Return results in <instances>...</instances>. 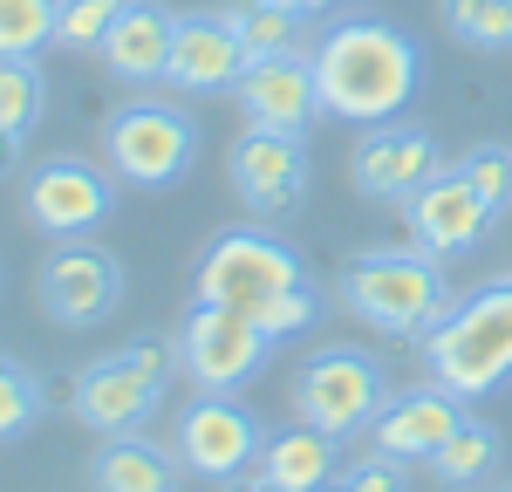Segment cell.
<instances>
[{"instance_id": "6da1fadb", "label": "cell", "mask_w": 512, "mask_h": 492, "mask_svg": "<svg viewBox=\"0 0 512 492\" xmlns=\"http://www.w3.org/2000/svg\"><path fill=\"white\" fill-rule=\"evenodd\" d=\"M424 55L417 41L390 28V21H342L315 41V89H321V117L335 123H396L417 96Z\"/></svg>"}, {"instance_id": "7a4b0ae2", "label": "cell", "mask_w": 512, "mask_h": 492, "mask_svg": "<svg viewBox=\"0 0 512 492\" xmlns=\"http://www.w3.org/2000/svg\"><path fill=\"white\" fill-rule=\"evenodd\" d=\"M335 294H342V308H349L355 322L390 335V342H424L444 322V308H451L444 267L424 246L417 253H403V246L355 253L349 267H342V281H335Z\"/></svg>"}, {"instance_id": "3957f363", "label": "cell", "mask_w": 512, "mask_h": 492, "mask_svg": "<svg viewBox=\"0 0 512 492\" xmlns=\"http://www.w3.org/2000/svg\"><path fill=\"white\" fill-rule=\"evenodd\" d=\"M424 369H431V383L458 390L465 404L506 390L512 383V274L485 281L458 308H444V322L424 335Z\"/></svg>"}, {"instance_id": "277c9868", "label": "cell", "mask_w": 512, "mask_h": 492, "mask_svg": "<svg viewBox=\"0 0 512 492\" xmlns=\"http://www.w3.org/2000/svg\"><path fill=\"white\" fill-rule=\"evenodd\" d=\"M103 158L123 185H144V192H164L178 185L198 158V123L185 103L171 96H130L123 110H110L103 123Z\"/></svg>"}, {"instance_id": "5b68a950", "label": "cell", "mask_w": 512, "mask_h": 492, "mask_svg": "<svg viewBox=\"0 0 512 492\" xmlns=\"http://www.w3.org/2000/svg\"><path fill=\"white\" fill-rule=\"evenodd\" d=\"M287 287H308L301 253L287 240H274L267 226H233V233H219V240L205 246V260H198V274H192V301L253 315V308H267Z\"/></svg>"}, {"instance_id": "8992f818", "label": "cell", "mask_w": 512, "mask_h": 492, "mask_svg": "<svg viewBox=\"0 0 512 492\" xmlns=\"http://www.w3.org/2000/svg\"><path fill=\"white\" fill-rule=\"evenodd\" d=\"M390 410V376L369 349H321L294 369V417L328 438H355Z\"/></svg>"}, {"instance_id": "52a82bcc", "label": "cell", "mask_w": 512, "mask_h": 492, "mask_svg": "<svg viewBox=\"0 0 512 492\" xmlns=\"http://www.w3.org/2000/svg\"><path fill=\"white\" fill-rule=\"evenodd\" d=\"M267 349H274V335L253 315H239V308L192 301V315L178 328V369L192 376L198 390H219V397H239L267 369Z\"/></svg>"}, {"instance_id": "ba28073f", "label": "cell", "mask_w": 512, "mask_h": 492, "mask_svg": "<svg viewBox=\"0 0 512 492\" xmlns=\"http://www.w3.org/2000/svg\"><path fill=\"white\" fill-rule=\"evenodd\" d=\"M35 294H41V308H48V322L96 328L123 308V267H117V253H103L96 240H62L41 260Z\"/></svg>"}, {"instance_id": "9c48e42d", "label": "cell", "mask_w": 512, "mask_h": 492, "mask_svg": "<svg viewBox=\"0 0 512 492\" xmlns=\"http://www.w3.org/2000/svg\"><path fill=\"white\" fill-rule=\"evenodd\" d=\"M21 199H28V226L35 233H48V240H89L117 212V185L89 158H48L21 178Z\"/></svg>"}, {"instance_id": "30bf717a", "label": "cell", "mask_w": 512, "mask_h": 492, "mask_svg": "<svg viewBox=\"0 0 512 492\" xmlns=\"http://www.w3.org/2000/svg\"><path fill=\"white\" fill-rule=\"evenodd\" d=\"M437 171H444L437 137L417 123H369L349 151V185L369 205H410Z\"/></svg>"}, {"instance_id": "8fae6325", "label": "cell", "mask_w": 512, "mask_h": 492, "mask_svg": "<svg viewBox=\"0 0 512 492\" xmlns=\"http://www.w3.org/2000/svg\"><path fill=\"white\" fill-rule=\"evenodd\" d=\"M233 192L253 219H287L308 199V137L294 130H260L246 123V137L233 144Z\"/></svg>"}, {"instance_id": "7c38bea8", "label": "cell", "mask_w": 512, "mask_h": 492, "mask_svg": "<svg viewBox=\"0 0 512 492\" xmlns=\"http://www.w3.org/2000/svg\"><path fill=\"white\" fill-rule=\"evenodd\" d=\"M260 445H267L260 417L239 397H219V390H198V404L178 417V458H185V472L212 479V486L260 465Z\"/></svg>"}, {"instance_id": "4fadbf2b", "label": "cell", "mask_w": 512, "mask_h": 492, "mask_svg": "<svg viewBox=\"0 0 512 492\" xmlns=\"http://www.w3.org/2000/svg\"><path fill=\"white\" fill-rule=\"evenodd\" d=\"M233 96H239V110H246V123L308 137V123L321 117L315 55H301V48H287V55H253L246 76L233 82Z\"/></svg>"}, {"instance_id": "5bb4252c", "label": "cell", "mask_w": 512, "mask_h": 492, "mask_svg": "<svg viewBox=\"0 0 512 492\" xmlns=\"http://www.w3.org/2000/svg\"><path fill=\"white\" fill-rule=\"evenodd\" d=\"M246 41H239L233 14L226 7H198V14H178V41H171V69L164 82L185 89V96H219L246 76Z\"/></svg>"}, {"instance_id": "9a60e30c", "label": "cell", "mask_w": 512, "mask_h": 492, "mask_svg": "<svg viewBox=\"0 0 512 492\" xmlns=\"http://www.w3.org/2000/svg\"><path fill=\"white\" fill-rule=\"evenodd\" d=\"M403 212H410V240L424 246L431 260H458V253H472V246L485 240V226H492V205L472 192V178H465L458 164H444V171H437Z\"/></svg>"}, {"instance_id": "2e32d148", "label": "cell", "mask_w": 512, "mask_h": 492, "mask_svg": "<svg viewBox=\"0 0 512 492\" xmlns=\"http://www.w3.org/2000/svg\"><path fill=\"white\" fill-rule=\"evenodd\" d=\"M158 397H164V390L130 363L123 349H117V356H103V363H89L76 383H69V404H76V417L96 431V438H130V431L158 410Z\"/></svg>"}, {"instance_id": "e0dca14e", "label": "cell", "mask_w": 512, "mask_h": 492, "mask_svg": "<svg viewBox=\"0 0 512 492\" xmlns=\"http://www.w3.org/2000/svg\"><path fill=\"white\" fill-rule=\"evenodd\" d=\"M472 410H465V397L458 390H444V383H424V390H403V397H390V410L369 424L376 431V451H390V458H410V465H431L437 445L465 424Z\"/></svg>"}, {"instance_id": "ac0fdd59", "label": "cell", "mask_w": 512, "mask_h": 492, "mask_svg": "<svg viewBox=\"0 0 512 492\" xmlns=\"http://www.w3.org/2000/svg\"><path fill=\"white\" fill-rule=\"evenodd\" d=\"M171 41H178V14L158 7V0H130L96 55H103V69L117 82H158L171 69Z\"/></svg>"}, {"instance_id": "d6986e66", "label": "cell", "mask_w": 512, "mask_h": 492, "mask_svg": "<svg viewBox=\"0 0 512 492\" xmlns=\"http://www.w3.org/2000/svg\"><path fill=\"white\" fill-rule=\"evenodd\" d=\"M335 445L342 438H328V431H315V424H280V431H267V445H260V472L274 479L280 492H328L335 486Z\"/></svg>"}, {"instance_id": "ffe728a7", "label": "cell", "mask_w": 512, "mask_h": 492, "mask_svg": "<svg viewBox=\"0 0 512 492\" xmlns=\"http://www.w3.org/2000/svg\"><path fill=\"white\" fill-rule=\"evenodd\" d=\"M89 486L96 492H178L185 486V458H178V445L164 451V445L130 431V438H110V445L96 451Z\"/></svg>"}, {"instance_id": "44dd1931", "label": "cell", "mask_w": 512, "mask_h": 492, "mask_svg": "<svg viewBox=\"0 0 512 492\" xmlns=\"http://www.w3.org/2000/svg\"><path fill=\"white\" fill-rule=\"evenodd\" d=\"M41 110H48V82H41L35 55H0V137H7V158H21Z\"/></svg>"}, {"instance_id": "7402d4cb", "label": "cell", "mask_w": 512, "mask_h": 492, "mask_svg": "<svg viewBox=\"0 0 512 492\" xmlns=\"http://www.w3.org/2000/svg\"><path fill=\"white\" fill-rule=\"evenodd\" d=\"M431 472L444 486H478V479H492V472H499V431H492L485 417H465V424L437 445Z\"/></svg>"}, {"instance_id": "603a6c76", "label": "cell", "mask_w": 512, "mask_h": 492, "mask_svg": "<svg viewBox=\"0 0 512 492\" xmlns=\"http://www.w3.org/2000/svg\"><path fill=\"white\" fill-rule=\"evenodd\" d=\"M437 14H444V35H458L465 48L485 55L512 48V0H437Z\"/></svg>"}, {"instance_id": "cb8c5ba5", "label": "cell", "mask_w": 512, "mask_h": 492, "mask_svg": "<svg viewBox=\"0 0 512 492\" xmlns=\"http://www.w3.org/2000/svg\"><path fill=\"white\" fill-rule=\"evenodd\" d=\"M226 14H233L246 55H287V48L301 41V21H308V14H294V7H280V0H239Z\"/></svg>"}, {"instance_id": "d4e9b609", "label": "cell", "mask_w": 512, "mask_h": 492, "mask_svg": "<svg viewBox=\"0 0 512 492\" xmlns=\"http://www.w3.org/2000/svg\"><path fill=\"white\" fill-rule=\"evenodd\" d=\"M62 28V0H0V55H41Z\"/></svg>"}, {"instance_id": "484cf974", "label": "cell", "mask_w": 512, "mask_h": 492, "mask_svg": "<svg viewBox=\"0 0 512 492\" xmlns=\"http://www.w3.org/2000/svg\"><path fill=\"white\" fill-rule=\"evenodd\" d=\"M48 404V390L35 383V369L28 363H0V438L14 445V438H28V424L41 417Z\"/></svg>"}, {"instance_id": "4316f807", "label": "cell", "mask_w": 512, "mask_h": 492, "mask_svg": "<svg viewBox=\"0 0 512 492\" xmlns=\"http://www.w3.org/2000/svg\"><path fill=\"white\" fill-rule=\"evenodd\" d=\"M123 7L130 0H62V28H55V48H76V55H89V48H103V35L123 21Z\"/></svg>"}, {"instance_id": "83f0119b", "label": "cell", "mask_w": 512, "mask_h": 492, "mask_svg": "<svg viewBox=\"0 0 512 492\" xmlns=\"http://www.w3.org/2000/svg\"><path fill=\"white\" fill-rule=\"evenodd\" d=\"M458 171L472 178L478 199L492 205V219L512 205V144H478V151H465V158H458Z\"/></svg>"}, {"instance_id": "f1b7e54d", "label": "cell", "mask_w": 512, "mask_h": 492, "mask_svg": "<svg viewBox=\"0 0 512 492\" xmlns=\"http://www.w3.org/2000/svg\"><path fill=\"white\" fill-rule=\"evenodd\" d=\"M410 458H390V451H369L362 465L349 472H335V486L328 492H410V472H403Z\"/></svg>"}, {"instance_id": "f546056e", "label": "cell", "mask_w": 512, "mask_h": 492, "mask_svg": "<svg viewBox=\"0 0 512 492\" xmlns=\"http://www.w3.org/2000/svg\"><path fill=\"white\" fill-rule=\"evenodd\" d=\"M315 287H287V294H274V301H267V308H253V322L267 328V335H274V342H287V335H301V328L315 322Z\"/></svg>"}, {"instance_id": "4dcf8cb0", "label": "cell", "mask_w": 512, "mask_h": 492, "mask_svg": "<svg viewBox=\"0 0 512 492\" xmlns=\"http://www.w3.org/2000/svg\"><path fill=\"white\" fill-rule=\"evenodd\" d=\"M219 492H280L260 465H246V472H233V479H219Z\"/></svg>"}, {"instance_id": "1f68e13d", "label": "cell", "mask_w": 512, "mask_h": 492, "mask_svg": "<svg viewBox=\"0 0 512 492\" xmlns=\"http://www.w3.org/2000/svg\"><path fill=\"white\" fill-rule=\"evenodd\" d=\"M280 7H294V14H328L335 0H280Z\"/></svg>"}, {"instance_id": "d6a6232c", "label": "cell", "mask_w": 512, "mask_h": 492, "mask_svg": "<svg viewBox=\"0 0 512 492\" xmlns=\"http://www.w3.org/2000/svg\"><path fill=\"white\" fill-rule=\"evenodd\" d=\"M499 492H512V486H499Z\"/></svg>"}]
</instances>
